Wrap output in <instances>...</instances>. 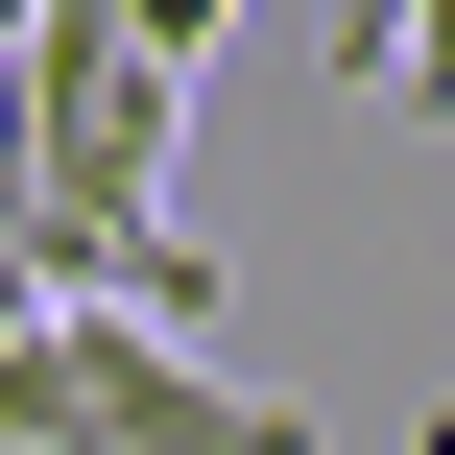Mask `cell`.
<instances>
[{
  "mask_svg": "<svg viewBox=\"0 0 455 455\" xmlns=\"http://www.w3.org/2000/svg\"><path fill=\"white\" fill-rule=\"evenodd\" d=\"M0 432L24 455H312V408L288 384H216L144 312H24L0 336Z\"/></svg>",
  "mask_w": 455,
  "mask_h": 455,
  "instance_id": "cell-1",
  "label": "cell"
},
{
  "mask_svg": "<svg viewBox=\"0 0 455 455\" xmlns=\"http://www.w3.org/2000/svg\"><path fill=\"white\" fill-rule=\"evenodd\" d=\"M408 455H455V408H432V432H408Z\"/></svg>",
  "mask_w": 455,
  "mask_h": 455,
  "instance_id": "cell-3",
  "label": "cell"
},
{
  "mask_svg": "<svg viewBox=\"0 0 455 455\" xmlns=\"http://www.w3.org/2000/svg\"><path fill=\"white\" fill-rule=\"evenodd\" d=\"M96 24H120V48H144V72H192V48H216V24H240V0H96Z\"/></svg>",
  "mask_w": 455,
  "mask_h": 455,
  "instance_id": "cell-2",
  "label": "cell"
},
{
  "mask_svg": "<svg viewBox=\"0 0 455 455\" xmlns=\"http://www.w3.org/2000/svg\"><path fill=\"white\" fill-rule=\"evenodd\" d=\"M0 455H24V432H0Z\"/></svg>",
  "mask_w": 455,
  "mask_h": 455,
  "instance_id": "cell-4",
  "label": "cell"
}]
</instances>
